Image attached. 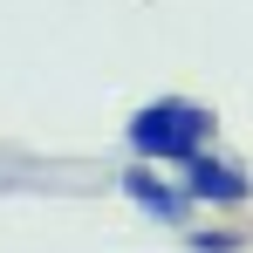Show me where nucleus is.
<instances>
[{
  "label": "nucleus",
  "instance_id": "f03ea898",
  "mask_svg": "<svg viewBox=\"0 0 253 253\" xmlns=\"http://www.w3.org/2000/svg\"><path fill=\"white\" fill-rule=\"evenodd\" d=\"M185 199H192V206H247V199H253V178L240 165H226V158L192 151V158H185Z\"/></svg>",
  "mask_w": 253,
  "mask_h": 253
},
{
  "label": "nucleus",
  "instance_id": "f257e3e1",
  "mask_svg": "<svg viewBox=\"0 0 253 253\" xmlns=\"http://www.w3.org/2000/svg\"><path fill=\"white\" fill-rule=\"evenodd\" d=\"M124 137H130V151L144 165H185L192 151H206L212 110L206 103H185V96H158V103H144L124 124Z\"/></svg>",
  "mask_w": 253,
  "mask_h": 253
},
{
  "label": "nucleus",
  "instance_id": "7ed1b4c3",
  "mask_svg": "<svg viewBox=\"0 0 253 253\" xmlns=\"http://www.w3.org/2000/svg\"><path fill=\"white\" fill-rule=\"evenodd\" d=\"M117 185H124V199H130V206L144 212V219H158V226H185V212H192V199H185V185H171V178H158L151 165H130L124 178H117Z\"/></svg>",
  "mask_w": 253,
  "mask_h": 253
},
{
  "label": "nucleus",
  "instance_id": "20e7f679",
  "mask_svg": "<svg viewBox=\"0 0 253 253\" xmlns=\"http://www.w3.org/2000/svg\"><path fill=\"white\" fill-rule=\"evenodd\" d=\"M240 233H192V253H240Z\"/></svg>",
  "mask_w": 253,
  "mask_h": 253
}]
</instances>
